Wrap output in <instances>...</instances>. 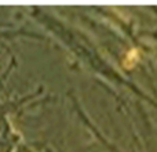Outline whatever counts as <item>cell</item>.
Wrapping results in <instances>:
<instances>
[{"label":"cell","mask_w":157,"mask_h":152,"mask_svg":"<svg viewBox=\"0 0 157 152\" xmlns=\"http://www.w3.org/2000/svg\"><path fill=\"white\" fill-rule=\"evenodd\" d=\"M138 60H139V51L136 49H132L131 51H128L127 54H125L123 64H124L125 68H132Z\"/></svg>","instance_id":"cell-1"}]
</instances>
